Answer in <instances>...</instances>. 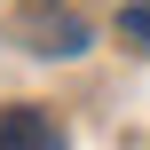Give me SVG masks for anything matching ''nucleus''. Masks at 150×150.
<instances>
[{
    "label": "nucleus",
    "instance_id": "obj_1",
    "mask_svg": "<svg viewBox=\"0 0 150 150\" xmlns=\"http://www.w3.org/2000/svg\"><path fill=\"white\" fill-rule=\"evenodd\" d=\"M0 150H63V134L47 127V111L16 103V111H0Z\"/></svg>",
    "mask_w": 150,
    "mask_h": 150
},
{
    "label": "nucleus",
    "instance_id": "obj_2",
    "mask_svg": "<svg viewBox=\"0 0 150 150\" xmlns=\"http://www.w3.org/2000/svg\"><path fill=\"white\" fill-rule=\"evenodd\" d=\"M119 40L127 47H150V0H127L119 8Z\"/></svg>",
    "mask_w": 150,
    "mask_h": 150
}]
</instances>
